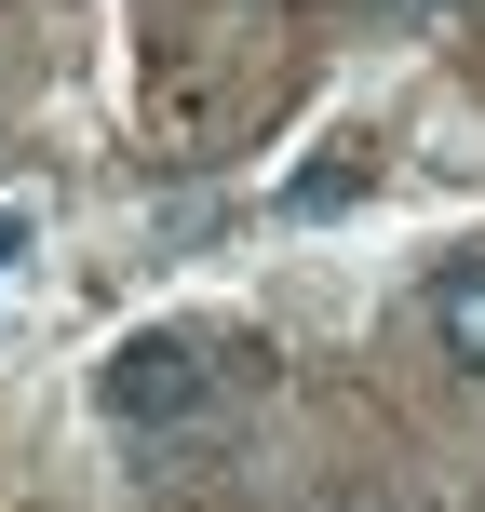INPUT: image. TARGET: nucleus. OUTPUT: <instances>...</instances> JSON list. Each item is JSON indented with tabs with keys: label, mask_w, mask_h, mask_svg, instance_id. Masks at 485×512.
Wrapping results in <instances>:
<instances>
[{
	"label": "nucleus",
	"mask_w": 485,
	"mask_h": 512,
	"mask_svg": "<svg viewBox=\"0 0 485 512\" xmlns=\"http://www.w3.org/2000/svg\"><path fill=\"white\" fill-rule=\"evenodd\" d=\"M14 256H27V216H0V270H14Z\"/></svg>",
	"instance_id": "3"
},
{
	"label": "nucleus",
	"mask_w": 485,
	"mask_h": 512,
	"mask_svg": "<svg viewBox=\"0 0 485 512\" xmlns=\"http://www.w3.org/2000/svg\"><path fill=\"white\" fill-rule=\"evenodd\" d=\"M203 391H216L203 337H122V351H108V418H122V432H176Z\"/></svg>",
	"instance_id": "1"
},
{
	"label": "nucleus",
	"mask_w": 485,
	"mask_h": 512,
	"mask_svg": "<svg viewBox=\"0 0 485 512\" xmlns=\"http://www.w3.org/2000/svg\"><path fill=\"white\" fill-rule=\"evenodd\" d=\"M432 337H445V364H485V256H459L432 283Z\"/></svg>",
	"instance_id": "2"
}]
</instances>
